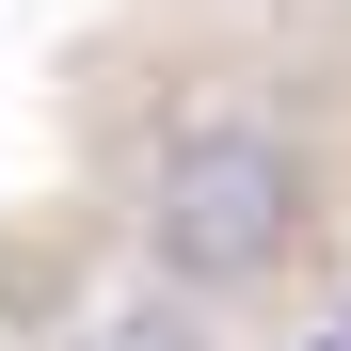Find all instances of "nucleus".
Masks as SVG:
<instances>
[{
  "mask_svg": "<svg viewBox=\"0 0 351 351\" xmlns=\"http://www.w3.org/2000/svg\"><path fill=\"white\" fill-rule=\"evenodd\" d=\"M304 256V144L271 112H192L144 160V271L176 304H240Z\"/></svg>",
  "mask_w": 351,
  "mask_h": 351,
  "instance_id": "nucleus-1",
  "label": "nucleus"
},
{
  "mask_svg": "<svg viewBox=\"0 0 351 351\" xmlns=\"http://www.w3.org/2000/svg\"><path fill=\"white\" fill-rule=\"evenodd\" d=\"M80 351H208V319L192 304H112V319H80Z\"/></svg>",
  "mask_w": 351,
  "mask_h": 351,
  "instance_id": "nucleus-2",
  "label": "nucleus"
}]
</instances>
